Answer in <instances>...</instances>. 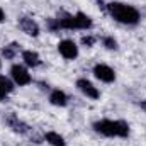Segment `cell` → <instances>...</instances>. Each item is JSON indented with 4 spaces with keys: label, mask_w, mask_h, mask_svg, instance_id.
<instances>
[{
    "label": "cell",
    "mask_w": 146,
    "mask_h": 146,
    "mask_svg": "<svg viewBox=\"0 0 146 146\" xmlns=\"http://www.w3.org/2000/svg\"><path fill=\"white\" fill-rule=\"evenodd\" d=\"M46 141L49 143L51 146H66L65 143V139H63V136H60L58 133H53V131H49V133H46Z\"/></svg>",
    "instance_id": "obj_13"
},
{
    "label": "cell",
    "mask_w": 146,
    "mask_h": 146,
    "mask_svg": "<svg viewBox=\"0 0 146 146\" xmlns=\"http://www.w3.org/2000/svg\"><path fill=\"white\" fill-rule=\"evenodd\" d=\"M76 87H78V90H80L83 95H87V97H90V99H99V97H100L97 87H94V83L88 82L87 78H78V80H76Z\"/></svg>",
    "instance_id": "obj_6"
},
{
    "label": "cell",
    "mask_w": 146,
    "mask_h": 146,
    "mask_svg": "<svg viewBox=\"0 0 146 146\" xmlns=\"http://www.w3.org/2000/svg\"><path fill=\"white\" fill-rule=\"evenodd\" d=\"M49 102H51L53 106L65 107V106L68 104V97H66V94L61 92V90H53L51 95H49Z\"/></svg>",
    "instance_id": "obj_11"
},
{
    "label": "cell",
    "mask_w": 146,
    "mask_h": 146,
    "mask_svg": "<svg viewBox=\"0 0 146 146\" xmlns=\"http://www.w3.org/2000/svg\"><path fill=\"white\" fill-rule=\"evenodd\" d=\"M94 75H95L100 82H106V83H110V82L115 80V73H114V70H112L110 66H107V65H95Z\"/></svg>",
    "instance_id": "obj_8"
},
{
    "label": "cell",
    "mask_w": 146,
    "mask_h": 146,
    "mask_svg": "<svg viewBox=\"0 0 146 146\" xmlns=\"http://www.w3.org/2000/svg\"><path fill=\"white\" fill-rule=\"evenodd\" d=\"M82 44H83V46H87V48H90V46H94V44H95V37H94V36H83V37H82Z\"/></svg>",
    "instance_id": "obj_16"
},
{
    "label": "cell",
    "mask_w": 146,
    "mask_h": 146,
    "mask_svg": "<svg viewBox=\"0 0 146 146\" xmlns=\"http://www.w3.org/2000/svg\"><path fill=\"white\" fill-rule=\"evenodd\" d=\"M107 12L112 15V19H115L121 24L126 26H136L141 19L139 10L133 5L122 3V2H110L107 3Z\"/></svg>",
    "instance_id": "obj_2"
},
{
    "label": "cell",
    "mask_w": 146,
    "mask_h": 146,
    "mask_svg": "<svg viewBox=\"0 0 146 146\" xmlns=\"http://www.w3.org/2000/svg\"><path fill=\"white\" fill-rule=\"evenodd\" d=\"M5 122L15 131V133H19V134H24V133H27L29 131V126L26 124V122H22L15 114H9L7 117H5Z\"/></svg>",
    "instance_id": "obj_9"
},
{
    "label": "cell",
    "mask_w": 146,
    "mask_h": 146,
    "mask_svg": "<svg viewBox=\"0 0 146 146\" xmlns=\"http://www.w3.org/2000/svg\"><path fill=\"white\" fill-rule=\"evenodd\" d=\"M58 51L65 60H75L78 56V46L73 42L72 39H63L58 44Z\"/></svg>",
    "instance_id": "obj_4"
},
{
    "label": "cell",
    "mask_w": 146,
    "mask_h": 146,
    "mask_svg": "<svg viewBox=\"0 0 146 146\" xmlns=\"http://www.w3.org/2000/svg\"><path fill=\"white\" fill-rule=\"evenodd\" d=\"M12 90H14V83H12L7 76L0 75V100H5L7 95H9Z\"/></svg>",
    "instance_id": "obj_12"
},
{
    "label": "cell",
    "mask_w": 146,
    "mask_h": 146,
    "mask_svg": "<svg viewBox=\"0 0 146 146\" xmlns=\"http://www.w3.org/2000/svg\"><path fill=\"white\" fill-rule=\"evenodd\" d=\"M0 66H2V61H0Z\"/></svg>",
    "instance_id": "obj_18"
},
{
    "label": "cell",
    "mask_w": 146,
    "mask_h": 146,
    "mask_svg": "<svg viewBox=\"0 0 146 146\" xmlns=\"http://www.w3.org/2000/svg\"><path fill=\"white\" fill-rule=\"evenodd\" d=\"M22 60H24V63H26L27 66H33V68H36V66L41 65V58H39V54H37L36 51H31V49L22 51Z\"/></svg>",
    "instance_id": "obj_10"
},
{
    "label": "cell",
    "mask_w": 146,
    "mask_h": 146,
    "mask_svg": "<svg viewBox=\"0 0 146 146\" xmlns=\"http://www.w3.org/2000/svg\"><path fill=\"white\" fill-rule=\"evenodd\" d=\"M2 53H3V56H5V60H12V58L15 56V53H17V44H15V42H12V44H9V46H5Z\"/></svg>",
    "instance_id": "obj_14"
},
{
    "label": "cell",
    "mask_w": 146,
    "mask_h": 146,
    "mask_svg": "<svg viewBox=\"0 0 146 146\" xmlns=\"http://www.w3.org/2000/svg\"><path fill=\"white\" fill-rule=\"evenodd\" d=\"M102 42H104V46H106L107 49H117V41L112 36H106L102 39Z\"/></svg>",
    "instance_id": "obj_15"
},
{
    "label": "cell",
    "mask_w": 146,
    "mask_h": 146,
    "mask_svg": "<svg viewBox=\"0 0 146 146\" xmlns=\"http://www.w3.org/2000/svg\"><path fill=\"white\" fill-rule=\"evenodd\" d=\"M94 131L107 136V138H127L129 124L126 121H114V119H102L94 122Z\"/></svg>",
    "instance_id": "obj_3"
},
{
    "label": "cell",
    "mask_w": 146,
    "mask_h": 146,
    "mask_svg": "<svg viewBox=\"0 0 146 146\" xmlns=\"http://www.w3.org/2000/svg\"><path fill=\"white\" fill-rule=\"evenodd\" d=\"M94 26L92 19L83 14L76 12L75 15L72 14H61L58 19H48V27L49 31H58V29H90Z\"/></svg>",
    "instance_id": "obj_1"
},
{
    "label": "cell",
    "mask_w": 146,
    "mask_h": 146,
    "mask_svg": "<svg viewBox=\"0 0 146 146\" xmlns=\"http://www.w3.org/2000/svg\"><path fill=\"white\" fill-rule=\"evenodd\" d=\"M3 19H5V14H3V10H2V9H0V22H2V21H3Z\"/></svg>",
    "instance_id": "obj_17"
},
{
    "label": "cell",
    "mask_w": 146,
    "mask_h": 146,
    "mask_svg": "<svg viewBox=\"0 0 146 146\" xmlns=\"http://www.w3.org/2000/svg\"><path fill=\"white\" fill-rule=\"evenodd\" d=\"M19 27L27 36H33V37L39 36V26H37L36 21H33L31 17H21L19 19Z\"/></svg>",
    "instance_id": "obj_7"
},
{
    "label": "cell",
    "mask_w": 146,
    "mask_h": 146,
    "mask_svg": "<svg viewBox=\"0 0 146 146\" xmlns=\"http://www.w3.org/2000/svg\"><path fill=\"white\" fill-rule=\"evenodd\" d=\"M10 75H12V78H14V83L21 85V87H22V85H29V83L33 82L29 72H27L24 66H21V65H14V66L10 68Z\"/></svg>",
    "instance_id": "obj_5"
}]
</instances>
